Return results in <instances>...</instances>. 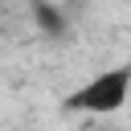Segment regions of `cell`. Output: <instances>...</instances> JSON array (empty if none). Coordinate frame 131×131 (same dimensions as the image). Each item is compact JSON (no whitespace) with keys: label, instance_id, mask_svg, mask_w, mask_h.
<instances>
[{"label":"cell","instance_id":"6da1fadb","mask_svg":"<svg viewBox=\"0 0 131 131\" xmlns=\"http://www.w3.org/2000/svg\"><path fill=\"white\" fill-rule=\"evenodd\" d=\"M127 98H131V66H111L98 70L90 82H82L66 98V106L82 115H115L127 106Z\"/></svg>","mask_w":131,"mask_h":131},{"label":"cell","instance_id":"7a4b0ae2","mask_svg":"<svg viewBox=\"0 0 131 131\" xmlns=\"http://www.w3.org/2000/svg\"><path fill=\"white\" fill-rule=\"evenodd\" d=\"M29 8H33V25H37L41 33L61 37V33L70 29V16H66V4H61V0H33Z\"/></svg>","mask_w":131,"mask_h":131}]
</instances>
